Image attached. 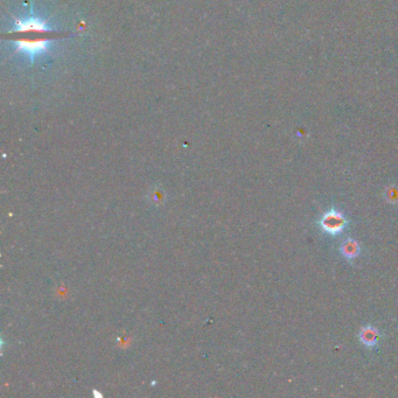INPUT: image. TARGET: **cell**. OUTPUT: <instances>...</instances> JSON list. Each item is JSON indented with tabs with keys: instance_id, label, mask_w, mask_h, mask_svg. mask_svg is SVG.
<instances>
[{
	"instance_id": "cell-1",
	"label": "cell",
	"mask_w": 398,
	"mask_h": 398,
	"mask_svg": "<svg viewBox=\"0 0 398 398\" xmlns=\"http://www.w3.org/2000/svg\"><path fill=\"white\" fill-rule=\"evenodd\" d=\"M347 225H348L347 217L343 215V213L334 209V208L322 214L320 220H319V227H320L321 230L325 234L333 237L342 234Z\"/></svg>"
},
{
	"instance_id": "cell-2",
	"label": "cell",
	"mask_w": 398,
	"mask_h": 398,
	"mask_svg": "<svg viewBox=\"0 0 398 398\" xmlns=\"http://www.w3.org/2000/svg\"><path fill=\"white\" fill-rule=\"evenodd\" d=\"M52 41L50 40H38V41H16V49L23 54L26 57L34 62L36 57L44 55L49 50Z\"/></svg>"
},
{
	"instance_id": "cell-3",
	"label": "cell",
	"mask_w": 398,
	"mask_h": 398,
	"mask_svg": "<svg viewBox=\"0 0 398 398\" xmlns=\"http://www.w3.org/2000/svg\"><path fill=\"white\" fill-rule=\"evenodd\" d=\"M14 31L18 32H48L50 31V27L46 21H44L40 18L31 16L25 19H16L14 20Z\"/></svg>"
},
{
	"instance_id": "cell-4",
	"label": "cell",
	"mask_w": 398,
	"mask_h": 398,
	"mask_svg": "<svg viewBox=\"0 0 398 398\" xmlns=\"http://www.w3.org/2000/svg\"><path fill=\"white\" fill-rule=\"evenodd\" d=\"M360 244L357 243V241L353 240V238H347V240L343 241L341 245H340V253L348 262H353L354 259H356L358 255H360Z\"/></svg>"
},
{
	"instance_id": "cell-5",
	"label": "cell",
	"mask_w": 398,
	"mask_h": 398,
	"mask_svg": "<svg viewBox=\"0 0 398 398\" xmlns=\"http://www.w3.org/2000/svg\"><path fill=\"white\" fill-rule=\"evenodd\" d=\"M379 339V332L373 326H366L360 332V340L368 348H374L377 346Z\"/></svg>"
},
{
	"instance_id": "cell-6",
	"label": "cell",
	"mask_w": 398,
	"mask_h": 398,
	"mask_svg": "<svg viewBox=\"0 0 398 398\" xmlns=\"http://www.w3.org/2000/svg\"><path fill=\"white\" fill-rule=\"evenodd\" d=\"M387 199H388V201H390L391 203H396V202H398V191L396 188H390V189H388V192H387Z\"/></svg>"
}]
</instances>
